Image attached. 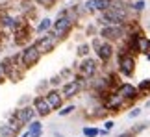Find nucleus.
<instances>
[{"mask_svg": "<svg viewBox=\"0 0 150 137\" xmlns=\"http://www.w3.org/2000/svg\"><path fill=\"white\" fill-rule=\"evenodd\" d=\"M115 128V122L113 121H106V122H104V130H108V132H109V130H113Z\"/></svg>", "mask_w": 150, "mask_h": 137, "instance_id": "obj_28", "label": "nucleus"}, {"mask_svg": "<svg viewBox=\"0 0 150 137\" xmlns=\"http://www.w3.org/2000/svg\"><path fill=\"white\" fill-rule=\"evenodd\" d=\"M52 22H54V20H52L50 17H43V19L37 22V26L33 28V32L39 33V35H43V33H47V32L52 30Z\"/></svg>", "mask_w": 150, "mask_h": 137, "instance_id": "obj_15", "label": "nucleus"}, {"mask_svg": "<svg viewBox=\"0 0 150 137\" xmlns=\"http://www.w3.org/2000/svg\"><path fill=\"white\" fill-rule=\"evenodd\" d=\"M6 80V72H4V67H2V63H0V83H2Z\"/></svg>", "mask_w": 150, "mask_h": 137, "instance_id": "obj_30", "label": "nucleus"}, {"mask_svg": "<svg viewBox=\"0 0 150 137\" xmlns=\"http://www.w3.org/2000/svg\"><path fill=\"white\" fill-rule=\"evenodd\" d=\"M74 109H76L74 104H67V106H63L61 109H57V115H59V117H67V115H71V113H74Z\"/></svg>", "mask_w": 150, "mask_h": 137, "instance_id": "obj_21", "label": "nucleus"}, {"mask_svg": "<svg viewBox=\"0 0 150 137\" xmlns=\"http://www.w3.org/2000/svg\"><path fill=\"white\" fill-rule=\"evenodd\" d=\"M48 83H50V87H57V89H59L61 85H63V80H61L59 74H56V76H52V78L48 80Z\"/></svg>", "mask_w": 150, "mask_h": 137, "instance_id": "obj_23", "label": "nucleus"}, {"mask_svg": "<svg viewBox=\"0 0 150 137\" xmlns=\"http://www.w3.org/2000/svg\"><path fill=\"white\" fill-rule=\"evenodd\" d=\"M76 74L78 76H82V78H95L96 74H98V59H95V58H80V63L76 65Z\"/></svg>", "mask_w": 150, "mask_h": 137, "instance_id": "obj_6", "label": "nucleus"}, {"mask_svg": "<svg viewBox=\"0 0 150 137\" xmlns=\"http://www.w3.org/2000/svg\"><path fill=\"white\" fill-rule=\"evenodd\" d=\"M28 102L32 104V98H30V96H22V98L19 100V106H28Z\"/></svg>", "mask_w": 150, "mask_h": 137, "instance_id": "obj_27", "label": "nucleus"}, {"mask_svg": "<svg viewBox=\"0 0 150 137\" xmlns=\"http://www.w3.org/2000/svg\"><path fill=\"white\" fill-rule=\"evenodd\" d=\"M35 130H43V124H41V121L33 119V121L28 124V132H35Z\"/></svg>", "mask_w": 150, "mask_h": 137, "instance_id": "obj_24", "label": "nucleus"}, {"mask_svg": "<svg viewBox=\"0 0 150 137\" xmlns=\"http://www.w3.org/2000/svg\"><path fill=\"white\" fill-rule=\"evenodd\" d=\"M141 111H143L141 107H134V109L128 113V119H135V117H139V115H141Z\"/></svg>", "mask_w": 150, "mask_h": 137, "instance_id": "obj_26", "label": "nucleus"}, {"mask_svg": "<svg viewBox=\"0 0 150 137\" xmlns=\"http://www.w3.org/2000/svg\"><path fill=\"white\" fill-rule=\"evenodd\" d=\"M19 137H30V133H28V130H26V132H24V133H21Z\"/></svg>", "mask_w": 150, "mask_h": 137, "instance_id": "obj_32", "label": "nucleus"}, {"mask_svg": "<svg viewBox=\"0 0 150 137\" xmlns=\"http://www.w3.org/2000/svg\"><path fill=\"white\" fill-rule=\"evenodd\" d=\"M91 52H93V50H91V43H80L78 44V50H76L78 58H87Z\"/></svg>", "mask_w": 150, "mask_h": 137, "instance_id": "obj_17", "label": "nucleus"}, {"mask_svg": "<svg viewBox=\"0 0 150 137\" xmlns=\"http://www.w3.org/2000/svg\"><path fill=\"white\" fill-rule=\"evenodd\" d=\"M137 91H139V95H150V78L141 80L137 85Z\"/></svg>", "mask_w": 150, "mask_h": 137, "instance_id": "obj_19", "label": "nucleus"}, {"mask_svg": "<svg viewBox=\"0 0 150 137\" xmlns=\"http://www.w3.org/2000/svg\"><path fill=\"white\" fill-rule=\"evenodd\" d=\"M83 8L87 13H100L109 8V0H85Z\"/></svg>", "mask_w": 150, "mask_h": 137, "instance_id": "obj_13", "label": "nucleus"}, {"mask_svg": "<svg viewBox=\"0 0 150 137\" xmlns=\"http://www.w3.org/2000/svg\"><path fill=\"white\" fill-rule=\"evenodd\" d=\"M98 132H100V130L98 128H93V126H85L82 130L83 137H98Z\"/></svg>", "mask_w": 150, "mask_h": 137, "instance_id": "obj_22", "label": "nucleus"}, {"mask_svg": "<svg viewBox=\"0 0 150 137\" xmlns=\"http://www.w3.org/2000/svg\"><path fill=\"white\" fill-rule=\"evenodd\" d=\"M74 24H76V19H72L71 13H69V8L61 9L59 13H57V17L54 19V22H52V33L59 39V41H63V39L69 37V33L72 32Z\"/></svg>", "mask_w": 150, "mask_h": 137, "instance_id": "obj_1", "label": "nucleus"}, {"mask_svg": "<svg viewBox=\"0 0 150 137\" xmlns=\"http://www.w3.org/2000/svg\"><path fill=\"white\" fill-rule=\"evenodd\" d=\"M43 58V54L37 50V47L33 43L30 44H26V47H22L21 48V52H19V59H21V65L24 71H28V68H33L39 61H41Z\"/></svg>", "mask_w": 150, "mask_h": 137, "instance_id": "obj_5", "label": "nucleus"}, {"mask_svg": "<svg viewBox=\"0 0 150 137\" xmlns=\"http://www.w3.org/2000/svg\"><path fill=\"white\" fill-rule=\"evenodd\" d=\"M19 133H21V130L11 126L8 121L0 124V137H19Z\"/></svg>", "mask_w": 150, "mask_h": 137, "instance_id": "obj_16", "label": "nucleus"}, {"mask_svg": "<svg viewBox=\"0 0 150 137\" xmlns=\"http://www.w3.org/2000/svg\"><path fill=\"white\" fill-rule=\"evenodd\" d=\"M91 50L96 54V59H98L102 65H108L109 61H111V58L117 54L115 44L109 43V41H104V39L98 37V35H95L93 41H91Z\"/></svg>", "mask_w": 150, "mask_h": 137, "instance_id": "obj_2", "label": "nucleus"}, {"mask_svg": "<svg viewBox=\"0 0 150 137\" xmlns=\"http://www.w3.org/2000/svg\"><path fill=\"white\" fill-rule=\"evenodd\" d=\"M135 67H137V59H135V54L128 52L124 47L117 50V72L124 78H130L134 76L135 72Z\"/></svg>", "mask_w": 150, "mask_h": 137, "instance_id": "obj_3", "label": "nucleus"}, {"mask_svg": "<svg viewBox=\"0 0 150 137\" xmlns=\"http://www.w3.org/2000/svg\"><path fill=\"white\" fill-rule=\"evenodd\" d=\"M146 128H148V122H141V124H137V126H134L130 132L134 133V135H137L139 132H143V130H146Z\"/></svg>", "mask_w": 150, "mask_h": 137, "instance_id": "obj_25", "label": "nucleus"}, {"mask_svg": "<svg viewBox=\"0 0 150 137\" xmlns=\"http://www.w3.org/2000/svg\"><path fill=\"white\" fill-rule=\"evenodd\" d=\"M13 113H15V117L19 119V122L22 124V126H28V124H30L33 119L37 117V113H35V109H33L32 104H28V106H19Z\"/></svg>", "mask_w": 150, "mask_h": 137, "instance_id": "obj_10", "label": "nucleus"}, {"mask_svg": "<svg viewBox=\"0 0 150 137\" xmlns=\"http://www.w3.org/2000/svg\"><path fill=\"white\" fill-rule=\"evenodd\" d=\"M148 52H150V39L145 35V33H141V35L137 37V50H135V54L146 56Z\"/></svg>", "mask_w": 150, "mask_h": 137, "instance_id": "obj_14", "label": "nucleus"}, {"mask_svg": "<svg viewBox=\"0 0 150 137\" xmlns=\"http://www.w3.org/2000/svg\"><path fill=\"white\" fill-rule=\"evenodd\" d=\"M32 106H33V109H35V113H37V117H39V119L48 117L50 113H52L50 106H48V102H47V98H45V95H37V96H33V98H32Z\"/></svg>", "mask_w": 150, "mask_h": 137, "instance_id": "obj_12", "label": "nucleus"}, {"mask_svg": "<svg viewBox=\"0 0 150 137\" xmlns=\"http://www.w3.org/2000/svg\"><path fill=\"white\" fill-rule=\"evenodd\" d=\"M115 91H117V93L124 98L126 104H132V102H135V100L141 96L135 85H132V83H128V82H120L117 87H115Z\"/></svg>", "mask_w": 150, "mask_h": 137, "instance_id": "obj_9", "label": "nucleus"}, {"mask_svg": "<svg viewBox=\"0 0 150 137\" xmlns=\"http://www.w3.org/2000/svg\"><path fill=\"white\" fill-rule=\"evenodd\" d=\"M30 137H41L43 135V130H35V132H28Z\"/></svg>", "mask_w": 150, "mask_h": 137, "instance_id": "obj_29", "label": "nucleus"}, {"mask_svg": "<svg viewBox=\"0 0 150 137\" xmlns=\"http://www.w3.org/2000/svg\"><path fill=\"white\" fill-rule=\"evenodd\" d=\"M61 41L57 39L52 32H47V33H43V35H39L35 41H33V44L37 47V50L41 52L43 56L45 54H50V52H54L56 50V47L59 44Z\"/></svg>", "mask_w": 150, "mask_h": 137, "instance_id": "obj_7", "label": "nucleus"}, {"mask_svg": "<svg viewBox=\"0 0 150 137\" xmlns=\"http://www.w3.org/2000/svg\"><path fill=\"white\" fill-rule=\"evenodd\" d=\"M100 104L104 106V109H106V111H120L124 106H128V104L124 102V98H122V96H120L115 89L109 91V93H106V95L102 96V98H100Z\"/></svg>", "mask_w": 150, "mask_h": 137, "instance_id": "obj_8", "label": "nucleus"}, {"mask_svg": "<svg viewBox=\"0 0 150 137\" xmlns=\"http://www.w3.org/2000/svg\"><path fill=\"white\" fill-rule=\"evenodd\" d=\"M98 37H102L104 41H109V43H119V41H124L126 35H128V22L126 24H109V26H100Z\"/></svg>", "mask_w": 150, "mask_h": 137, "instance_id": "obj_4", "label": "nucleus"}, {"mask_svg": "<svg viewBox=\"0 0 150 137\" xmlns=\"http://www.w3.org/2000/svg\"><path fill=\"white\" fill-rule=\"evenodd\" d=\"M128 8L134 11V13H141V11H145V8H146V2H145V0H135V2H128Z\"/></svg>", "mask_w": 150, "mask_h": 137, "instance_id": "obj_18", "label": "nucleus"}, {"mask_svg": "<svg viewBox=\"0 0 150 137\" xmlns=\"http://www.w3.org/2000/svg\"><path fill=\"white\" fill-rule=\"evenodd\" d=\"M32 2L35 6H39V8H43V9H52L57 0H32Z\"/></svg>", "mask_w": 150, "mask_h": 137, "instance_id": "obj_20", "label": "nucleus"}, {"mask_svg": "<svg viewBox=\"0 0 150 137\" xmlns=\"http://www.w3.org/2000/svg\"><path fill=\"white\" fill-rule=\"evenodd\" d=\"M45 98H47V102H48V106H50L52 111L61 109V107H63V102H65V98H63V95H61V91L57 89V87H50L47 93H45Z\"/></svg>", "mask_w": 150, "mask_h": 137, "instance_id": "obj_11", "label": "nucleus"}, {"mask_svg": "<svg viewBox=\"0 0 150 137\" xmlns=\"http://www.w3.org/2000/svg\"><path fill=\"white\" fill-rule=\"evenodd\" d=\"M119 137H134V133H132V132H124V133H120Z\"/></svg>", "mask_w": 150, "mask_h": 137, "instance_id": "obj_31", "label": "nucleus"}]
</instances>
